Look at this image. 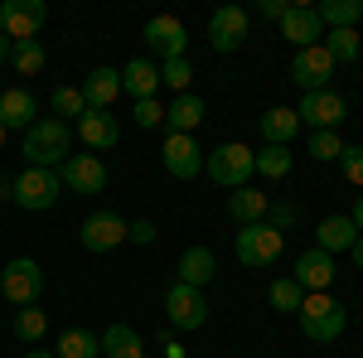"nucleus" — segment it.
Returning <instances> with one entry per match:
<instances>
[{"instance_id": "f257e3e1", "label": "nucleus", "mask_w": 363, "mask_h": 358, "mask_svg": "<svg viewBox=\"0 0 363 358\" xmlns=\"http://www.w3.org/2000/svg\"><path fill=\"white\" fill-rule=\"evenodd\" d=\"M68 150H73V131H68V121H58V116H39V121L25 131V160H29V169L63 165Z\"/></svg>"}, {"instance_id": "f03ea898", "label": "nucleus", "mask_w": 363, "mask_h": 358, "mask_svg": "<svg viewBox=\"0 0 363 358\" xmlns=\"http://www.w3.org/2000/svg\"><path fill=\"white\" fill-rule=\"evenodd\" d=\"M296 320H301L306 339H315V344H335L339 334H344V305H339L330 291H320V296H306V301H301Z\"/></svg>"}, {"instance_id": "7ed1b4c3", "label": "nucleus", "mask_w": 363, "mask_h": 358, "mask_svg": "<svg viewBox=\"0 0 363 358\" xmlns=\"http://www.w3.org/2000/svg\"><path fill=\"white\" fill-rule=\"evenodd\" d=\"M0 296L15 305V310L39 305V296H44V272H39V262H34V257L5 262V267H0Z\"/></svg>"}, {"instance_id": "20e7f679", "label": "nucleus", "mask_w": 363, "mask_h": 358, "mask_svg": "<svg viewBox=\"0 0 363 358\" xmlns=\"http://www.w3.org/2000/svg\"><path fill=\"white\" fill-rule=\"evenodd\" d=\"M281 247H286V237H281L272 223H247V228H238V242H233L238 262H242V267H252V272L272 267V262L281 257Z\"/></svg>"}, {"instance_id": "39448f33", "label": "nucleus", "mask_w": 363, "mask_h": 358, "mask_svg": "<svg viewBox=\"0 0 363 358\" xmlns=\"http://www.w3.org/2000/svg\"><path fill=\"white\" fill-rule=\"evenodd\" d=\"M203 169H208L213 184H223V189H242V184L252 179V150H247V145H238V140H223L218 150L203 155Z\"/></svg>"}, {"instance_id": "423d86ee", "label": "nucleus", "mask_w": 363, "mask_h": 358, "mask_svg": "<svg viewBox=\"0 0 363 358\" xmlns=\"http://www.w3.org/2000/svg\"><path fill=\"white\" fill-rule=\"evenodd\" d=\"M44 20H49V5H44V0H5V5H0V34H5L10 44L39 39Z\"/></svg>"}, {"instance_id": "0eeeda50", "label": "nucleus", "mask_w": 363, "mask_h": 358, "mask_svg": "<svg viewBox=\"0 0 363 358\" xmlns=\"http://www.w3.org/2000/svg\"><path fill=\"white\" fill-rule=\"evenodd\" d=\"M58 194H63V179H58V169H25L20 179H15V203L29 208V213H39V208H54Z\"/></svg>"}, {"instance_id": "6e6552de", "label": "nucleus", "mask_w": 363, "mask_h": 358, "mask_svg": "<svg viewBox=\"0 0 363 358\" xmlns=\"http://www.w3.org/2000/svg\"><path fill=\"white\" fill-rule=\"evenodd\" d=\"M165 315L174 330H203V320H208V301H203V291L194 286H184V281H174L165 291Z\"/></svg>"}, {"instance_id": "1a4fd4ad", "label": "nucleus", "mask_w": 363, "mask_h": 358, "mask_svg": "<svg viewBox=\"0 0 363 358\" xmlns=\"http://www.w3.org/2000/svg\"><path fill=\"white\" fill-rule=\"evenodd\" d=\"M140 39L150 44V54L160 58V63H169V58H184V49H189V34H184V25H179L174 15H155V20H145Z\"/></svg>"}, {"instance_id": "9d476101", "label": "nucleus", "mask_w": 363, "mask_h": 358, "mask_svg": "<svg viewBox=\"0 0 363 358\" xmlns=\"http://www.w3.org/2000/svg\"><path fill=\"white\" fill-rule=\"evenodd\" d=\"M291 78L306 87V92H325V87H330V78H335V58L325 54V44L296 49V58H291Z\"/></svg>"}, {"instance_id": "9b49d317", "label": "nucleus", "mask_w": 363, "mask_h": 358, "mask_svg": "<svg viewBox=\"0 0 363 358\" xmlns=\"http://www.w3.org/2000/svg\"><path fill=\"white\" fill-rule=\"evenodd\" d=\"M296 116H301V126H315V131H335L339 121L349 116V107H344V97L339 92H306L301 97V107H296Z\"/></svg>"}, {"instance_id": "f8f14e48", "label": "nucleus", "mask_w": 363, "mask_h": 358, "mask_svg": "<svg viewBox=\"0 0 363 358\" xmlns=\"http://www.w3.org/2000/svg\"><path fill=\"white\" fill-rule=\"evenodd\" d=\"M242 39H247V10L242 5H218L208 15V44L218 54H233V49H242Z\"/></svg>"}, {"instance_id": "ddd939ff", "label": "nucleus", "mask_w": 363, "mask_h": 358, "mask_svg": "<svg viewBox=\"0 0 363 358\" xmlns=\"http://www.w3.org/2000/svg\"><path fill=\"white\" fill-rule=\"evenodd\" d=\"M126 228L131 223L126 218H116V213H87L83 218V228H78V242H83L87 252H112V247H121L126 242Z\"/></svg>"}, {"instance_id": "4468645a", "label": "nucleus", "mask_w": 363, "mask_h": 358, "mask_svg": "<svg viewBox=\"0 0 363 358\" xmlns=\"http://www.w3.org/2000/svg\"><path fill=\"white\" fill-rule=\"evenodd\" d=\"M291 281L306 291V296H320V291H330L335 286V257L320 247H310L296 257V272H291Z\"/></svg>"}, {"instance_id": "2eb2a0df", "label": "nucleus", "mask_w": 363, "mask_h": 358, "mask_svg": "<svg viewBox=\"0 0 363 358\" xmlns=\"http://www.w3.org/2000/svg\"><path fill=\"white\" fill-rule=\"evenodd\" d=\"M63 189H78V194H102L107 189V165L97 155H68L63 169H58Z\"/></svg>"}, {"instance_id": "dca6fc26", "label": "nucleus", "mask_w": 363, "mask_h": 358, "mask_svg": "<svg viewBox=\"0 0 363 358\" xmlns=\"http://www.w3.org/2000/svg\"><path fill=\"white\" fill-rule=\"evenodd\" d=\"M160 160H165V169L174 179H194L199 169H203V150H199L194 136H174V131H169L165 145H160Z\"/></svg>"}, {"instance_id": "f3484780", "label": "nucleus", "mask_w": 363, "mask_h": 358, "mask_svg": "<svg viewBox=\"0 0 363 358\" xmlns=\"http://www.w3.org/2000/svg\"><path fill=\"white\" fill-rule=\"evenodd\" d=\"M34 121H39L34 92H25V87H5V92H0V126H5V131H29Z\"/></svg>"}, {"instance_id": "a211bd4d", "label": "nucleus", "mask_w": 363, "mask_h": 358, "mask_svg": "<svg viewBox=\"0 0 363 358\" xmlns=\"http://www.w3.org/2000/svg\"><path fill=\"white\" fill-rule=\"evenodd\" d=\"M78 92H83L87 111H112V102L121 97V73L116 68H92Z\"/></svg>"}, {"instance_id": "6ab92c4d", "label": "nucleus", "mask_w": 363, "mask_h": 358, "mask_svg": "<svg viewBox=\"0 0 363 358\" xmlns=\"http://www.w3.org/2000/svg\"><path fill=\"white\" fill-rule=\"evenodd\" d=\"M78 140H83L87 150H116V140H121L116 116L112 111H83L78 116Z\"/></svg>"}, {"instance_id": "aec40b11", "label": "nucleus", "mask_w": 363, "mask_h": 358, "mask_svg": "<svg viewBox=\"0 0 363 358\" xmlns=\"http://www.w3.org/2000/svg\"><path fill=\"white\" fill-rule=\"evenodd\" d=\"M281 34H286L296 49H310V44H320V39H325V25H320V15H315L310 5H291V10H286V20H281Z\"/></svg>"}, {"instance_id": "412c9836", "label": "nucleus", "mask_w": 363, "mask_h": 358, "mask_svg": "<svg viewBox=\"0 0 363 358\" xmlns=\"http://www.w3.org/2000/svg\"><path fill=\"white\" fill-rule=\"evenodd\" d=\"M354 242H359V228H354L349 213H330V218L315 228V247L330 252V257H335V252H349Z\"/></svg>"}, {"instance_id": "4be33fe9", "label": "nucleus", "mask_w": 363, "mask_h": 358, "mask_svg": "<svg viewBox=\"0 0 363 358\" xmlns=\"http://www.w3.org/2000/svg\"><path fill=\"white\" fill-rule=\"evenodd\" d=\"M155 87H160V63H150V58H131V63L121 68V92H131L136 102H150Z\"/></svg>"}, {"instance_id": "5701e85b", "label": "nucleus", "mask_w": 363, "mask_h": 358, "mask_svg": "<svg viewBox=\"0 0 363 358\" xmlns=\"http://www.w3.org/2000/svg\"><path fill=\"white\" fill-rule=\"evenodd\" d=\"M267 208H272V198H267L262 189H252V184L228 194V213H233V223H242V228H247V223H262Z\"/></svg>"}, {"instance_id": "b1692460", "label": "nucleus", "mask_w": 363, "mask_h": 358, "mask_svg": "<svg viewBox=\"0 0 363 358\" xmlns=\"http://www.w3.org/2000/svg\"><path fill=\"white\" fill-rule=\"evenodd\" d=\"M213 276H218V262H213V252H208V247H189L184 257H179V281H184V286L203 291Z\"/></svg>"}, {"instance_id": "393cba45", "label": "nucleus", "mask_w": 363, "mask_h": 358, "mask_svg": "<svg viewBox=\"0 0 363 358\" xmlns=\"http://www.w3.org/2000/svg\"><path fill=\"white\" fill-rule=\"evenodd\" d=\"M165 121H169V131H174V136H194L199 121H203V102H199L194 92H179V97H174V107H165Z\"/></svg>"}, {"instance_id": "a878e982", "label": "nucleus", "mask_w": 363, "mask_h": 358, "mask_svg": "<svg viewBox=\"0 0 363 358\" xmlns=\"http://www.w3.org/2000/svg\"><path fill=\"white\" fill-rule=\"evenodd\" d=\"M296 131H301L296 107H272L267 116H262V140H267V145H291Z\"/></svg>"}, {"instance_id": "bb28decb", "label": "nucleus", "mask_w": 363, "mask_h": 358, "mask_svg": "<svg viewBox=\"0 0 363 358\" xmlns=\"http://www.w3.org/2000/svg\"><path fill=\"white\" fill-rule=\"evenodd\" d=\"M296 165V155H291V145H262V150H252V174H267V179H286Z\"/></svg>"}, {"instance_id": "cd10ccee", "label": "nucleus", "mask_w": 363, "mask_h": 358, "mask_svg": "<svg viewBox=\"0 0 363 358\" xmlns=\"http://www.w3.org/2000/svg\"><path fill=\"white\" fill-rule=\"evenodd\" d=\"M140 334L131 325H112V330L102 334V358H140Z\"/></svg>"}, {"instance_id": "c85d7f7f", "label": "nucleus", "mask_w": 363, "mask_h": 358, "mask_svg": "<svg viewBox=\"0 0 363 358\" xmlns=\"http://www.w3.org/2000/svg\"><path fill=\"white\" fill-rule=\"evenodd\" d=\"M315 15H320V25L354 29L363 20V0H325V5H315Z\"/></svg>"}, {"instance_id": "c756f323", "label": "nucleus", "mask_w": 363, "mask_h": 358, "mask_svg": "<svg viewBox=\"0 0 363 358\" xmlns=\"http://www.w3.org/2000/svg\"><path fill=\"white\" fill-rule=\"evenodd\" d=\"M54 358H102V334H87V330H68L58 339Z\"/></svg>"}, {"instance_id": "7c9ffc66", "label": "nucleus", "mask_w": 363, "mask_h": 358, "mask_svg": "<svg viewBox=\"0 0 363 358\" xmlns=\"http://www.w3.org/2000/svg\"><path fill=\"white\" fill-rule=\"evenodd\" d=\"M49 334V315L39 310V305H25V310H15V339H25V344H39Z\"/></svg>"}, {"instance_id": "2f4dec72", "label": "nucleus", "mask_w": 363, "mask_h": 358, "mask_svg": "<svg viewBox=\"0 0 363 358\" xmlns=\"http://www.w3.org/2000/svg\"><path fill=\"white\" fill-rule=\"evenodd\" d=\"M10 63H15V73H25V78H34V73L44 68V44H39V39H25V44H10Z\"/></svg>"}, {"instance_id": "473e14b6", "label": "nucleus", "mask_w": 363, "mask_h": 358, "mask_svg": "<svg viewBox=\"0 0 363 358\" xmlns=\"http://www.w3.org/2000/svg\"><path fill=\"white\" fill-rule=\"evenodd\" d=\"M267 301H272V310H281V315H296L301 301H306V291H301L291 276H281V281H272V296H267Z\"/></svg>"}, {"instance_id": "72a5a7b5", "label": "nucleus", "mask_w": 363, "mask_h": 358, "mask_svg": "<svg viewBox=\"0 0 363 358\" xmlns=\"http://www.w3.org/2000/svg\"><path fill=\"white\" fill-rule=\"evenodd\" d=\"M325 54L335 58V63H354L359 58V34L354 29H330L325 34Z\"/></svg>"}, {"instance_id": "f704fd0d", "label": "nucleus", "mask_w": 363, "mask_h": 358, "mask_svg": "<svg viewBox=\"0 0 363 358\" xmlns=\"http://www.w3.org/2000/svg\"><path fill=\"white\" fill-rule=\"evenodd\" d=\"M49 107L58 111V121H68V116H83V111H87V102H83V92H78V87H54Z\"/></svg>"}, {"instance_id": "c9c22d12", "label": "nucleus", "mask_w": 363, "mask_h": 358, "mask_svg": "<svg viewBox=\"0 0 363 358\" xmlns=\"http://www.w3.org/2000/svg\"><path fill=\"white\" fill-rule=\"evenodd\" d=\"M189 78H194L189 58H169V63H160V83L174 87V92H189Z\"/></svg>"}, {"instance_id": "e433bc0d", "label": "nucleus", "mask_w": 363, "mask_h": 358, "mask_svg": "<svg viewBox=\"0 0 363 358\" xmlns=\"http://www.w3.org/2000/svg\"><path fill=\"white\" fill-rule=\"evenodd\" d=\"M339 150H344V140L335 131H315L310 136V160H339Z\"/></svg>"}, {"instance_id": "4c0bfd02", "label": "nucleus", "mask_w": 363, "mask_h": 358, "mask_svg": "<svg viewBox=\"0 0 363 358\" xmlns=\"http://www.w3.org/2000/svg\"><path fill=\"white\" fill-rule=\"evenodd\" d=\"M339 169H344L349 184L363 189V145H344V150H339Z\"/></svg>"}, {"instance_id": "58836bf2", "label": "nucleus", "mask_w": 363, "mask_h": 358, "mask_svg": "<svg viewBox=\"0 0 363 358\" xmlns=\"http://www.w3.org/2000/svg\"><path fill=\"white\" fill-rule=\"evenodd\" d=\"M160 121H165V107H160L155 97H150V102H136V126L140 131H155Z\"/></svg>"}, {"instance_id": "ea45409f", "label": "nucleus", "mask_w": 363, "mask_h": 358, "mask_svg": "<svg viewBox=\"0 0 363 358\" xmlns=\"http://www.w3.org/2000/svg\"><path fill=\"white\" fill-rule=\"evenodd\" d=\"M126 242H140V247H150V242H155V223H150V218H136L131 228H126Z\"/></svg>"}, {"instance_id": "a19ab883", "label": "nucleus", "mask_w": 363, "mask_h": 358, "mask_svg": "<svg viewBox=\"0 0 363 358\" xmlns=\"http://www.w3.org/2000/svg\"><path fill=\"white\" fill-rule=\"evenodd\" d=\"M267 213H272V228H277L281 237H286V228H296V208L291 203H272Z\"/></svg>"}, {"instance_id": "79ce46f5", "label": "nucleus", "mask_w": 363, "mask_h": 358, "mask_svg": "<svg viewBox=\"0 0 363 358\" xmlns=\"http://www.w3.org/2000/svg\"><path fill=\"white\" fill-rule=\"evenodd\" d=\"M286 10H291V5H286V0H257V15H262V20H286Z\"/></svg>"}, {"instance_id": "37998d69", "label": "nucleus", "mask_w": 363, "mask_h": 358, "mask_svg": "<svg viewBox=\"0 0 363 358\" xmlns=\"http://www.w3.org/2000/svg\"><path fill=\"white\" fill-rule=\"evenodd\" d=\"M160 349H165V358H184V349H179V339H174V334L160 339Z\"/></svg>"}, {"instance_id": "c03bdc74", "label": "nucleus", "mask_w": 363, "mask_h": 358, "mask_svg": "<svg viewBox=\"0 0 363 358\" xmlns=\"http://www.w3.org/2000/svg\"><path fill=\"white\" fill-rule=\"evenodd\" d=\"M0 198H10V203H15V179H5V174H0Z\"/></svg>"}, {"instance_id": "a18cd8bd", "label": "nucleus", "mask_w": 363, "mask_h": 358, "mask_svg": "<svg viewBox=\"0 0 363 358\" xmlns=\"http://www.w3.org/2000/svg\"><path fill=\"white\" fill-rule=\"evenodd\" d=\"M349 257H354V267H363V233H359V242L349 247Z\"/></svg>"}, {"instance_id": "49530a36", "label": "nucleus", "mask_w": 363, "mask_h": 358, "mask_svg": "<svg viewBox=\"0 0 363 358\" xmlns=\"http://www.w3.org/2000/svg\"><path fill=\"white\" fill-rule=\"evenodd\" d=\"M349 218H354V228L363 233V194H359V203H354V213H349Z\"/></svg>"}, {"instance_id": "de8ad7c7", "label": "nucleus", "mask_w": 363, "mask_h": 358, "mask_svg": "<svg viewBox=\"0 0 363 358\" xmlns=\"http://www.w3.org/2000/svg\"><path fill=\"white\" fill-rule=\"evenodd\" d=\"M0 63H10V39L0 34Z\"/></svg>"}, {"instance_id": "09e8293b", "label": "nucleus", "mask_w": 363, "mask_h": 358, "mask_svg": "<svg viewBox=\"0 0 363 358\" xmlns=\"http://www.w3.org/2000/svg\"><path fill=\"white\" fill-rule=\"evenodd\" d=\"M25 358H54V354H44V349H29V354Z\"/></svg>"}, {"instance_id": "8fccbe9b", "label": "nucleus", "mask_w": 363, "mask_h": 358, "mask_svg": "<svg viewBox=\"0 0 363 358\" xmlns=\"http://www.w3.org/2000/svg\"><path fill=\"white\" fill-rule=\"evenodd\" d=\"M0 145H5V126H0Z\"/></svg>"}]
</instances>
